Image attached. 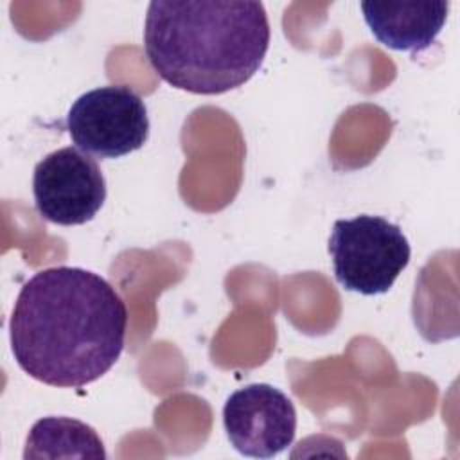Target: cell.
<instances>
[{"label": "cell", "mask_w": 460, "mask_h": 460, "mask_svg": "<svg viewBox=\"0 0 460 460\" xmlns=\"http://www.w3.org/2000/svg\"><path fill=\"white\" fill-rule=\"evenodd\" d=\"M128 309L101 275L54 266L34 273L20 289L11 320V350L31 377L58 388H81L119 359Z\"/></svg>", "instance_id": "cell-1"}, {"label": "cell", "mask_w": 460, "mask_h": 460, "mask_svg": "<svg viewBox=\"0 0 460 460\" xmlns=\"http://www.w3.org/2000/svg\"><path fill=\"white\" fill-rule=\"evenodd\" d=\"M270 22L261 2L153 0L144 49L171 86L216 95L244 84L262 65Z\"/></svg>", "instance_id": "cell-2"}, {"label": "cell", "mask_w": 460, "mask_h": 460, "mask_svg": "<svg viewBox=\"0 0 460 460\" xmlns=\"http://www.w3.org/2000/svg\"><path fill=\"white\" fill-rule=\"evenodd\" d=\"M336 280L361 295L386 293L410 262V243L402 230L381 216L361 214L338 219L329 237Z\"/></svg>", "instance_id": "cell-3"}, {"label": "cell", "mask_w": 460, "mask_h": 460, "mask_svg": "<svg viewBox=\"0 0 460 460\" xmlns=\"http://www.w3.org/2000/svg\"><path fill=\"white\" fill-rule=\"evenodd\" d=\"M66 129L81 151L101 158H119L146 144L147 108L129 86L93 88L77 97L68 110Z\"/></svg>", "instance_id": "cell-4"}, {"label": "cell", "mask_w": 460, "mask_h": 460, "mask_svg": "<svg viewBox=\"0 0 460 460\" xmlns=\"http://www.w3.org/2000/svg\"><path fill=\"white\" fill-rule=\"evenodd\" d=\"M32 194L43 219L63 226L83 225L104 205L106 181L90 155L68 146L36 164Z\"/></svg>", "instance_id": "cell-5"}, {"label": "cell", "mask_w": 460, "mask_h": 460, "mask_svg": "<svg viewBox=\"0 0 460 460\" xmlns=\"http://www.w3.org/2000/svg\"><path fill=\"white\" fill-rule=\"evenodd\" d=\"M223 424L232 446L244 456L271 458L291 446L296 411L279 388L255 383L235 390L223 406Z\"/></svg>", "instance_id": "cell-6"}, {"label": "cell", "mask_w": 460, "mask_h": 460, "mask_svg": "<svg viewBox=\"0 0 460 460\" xmlns=\"http://www.w3.org/2000/svg\"><path fill=\"white\" fill-rule=\"evenodd\" d=\"M363 18L379 43L394 50L420 52L433 45L440 34L447 11V0L408 2H361Z\"/></svg>", "instance_id": "cell-7"}, {"label": "cell", "mask_w": 460, "mask_h": 460, "mask_svg": "<svg viewBox=\"0 0 460 460\" xmlns=\"http://www.w3.org/2000/svg\"><path fill=\"white\" fill-rule=\"evenodd\" d=\"M23 458H106L95 429L70 417H43L31 428Z\"/></svg>", "instance_id": "cell-8"}]
</instances>
